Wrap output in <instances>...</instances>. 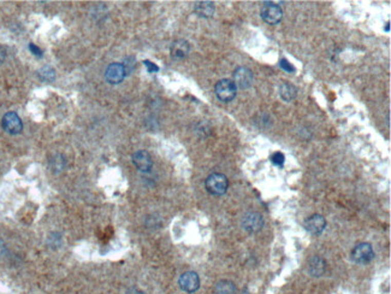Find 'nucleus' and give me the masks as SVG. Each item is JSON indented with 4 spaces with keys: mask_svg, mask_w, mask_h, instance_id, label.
<instances>
[{
    "mask_svg": "<svg viewBox=\"0 0 391 294\" xmlns=\"http://www.w3.org/2000/svg\"><path fill=\"white\" fill-rule=\"evenodd\" d=\"M143 64H144V66H146V68H147V71H148V72H158V71H159V66L156 65V64H154V63H152V62H150V61H144V62H143Z\"/></svg>",
    "mask_w": 391,
    "mask_h": 294,
    "instance_id": "412c9836",
    "label": "nucleus"
},
{
    "mask_svg": "<svg viewBox=\"0 0 391 294\" xmlns=\"http://www.w3.org/2000/svg\"><path fill=\"white\" fill-rule=\"evenodd\" d=\"M65 158L62 155H54L50 159V167L53 173H61L65 169Z\"/></svg>",
    "mask_w": 391,
    "mask_h": 294,
    "instance_id": "f3484780",
    "label": "nucleus"
},
{
    "mask_svg": "<svg viewBox=\"0 0 391 294\" xmlns=\"http://www.w3.org/2000/svg\"><path fill=\"white\" fill-rule=\"evenodd\" d=\"M253 72L247 66H238L234 71V81L235 86L239 89H248L253 85Z\"/></svg>",
    "mask_w": 391,
    "mask_h": 294,
    "instance_id": "39448f33",
    "label": "nucleus"
},
{
    "mask_svg": "<svg viewBox=\"0 0 391 294\" xmlns=\"http://www.w3.org/2000/svg\"><path fill=\"white\" fill-rule=\"evenodd\" d=\"M39 78H40L42 81H45V82L54 81V79H55L54 69L51 68V66H48V65L44 66V68H41L40 70H39Z\"/></svg>",
    "mask_w": 391,
    "mask_h": 294,
    "instance_id": "a211bd4d",
    "label": "nucleus"
},
{
    "mask_svg": "<svg viewBox=\"0 0 391 294\" xmlns=\"http://www.w3.org/2000/svg\"><path fill=\"white\" fill-rule=\"evenodd\" d=\"M214 92H216V96L220 101L229 103V101L235 99L236 94H237V87L235 86L232 80L223 79L217 82L216 87H214Z\"/></svg>",
    "mask_w": 391,
    "mask_h": 294,
    "instance_id": "f03ea898",
    "label": "nucleus"
},
{
    "mask_svg": "<svg viewBox=\"0 0 391 294\" xmlns=\"http://www.w3.org/2000/svg\"><path fill=\"white\" fill-rule=\"evenodd\" d=\"M29 50H30L31 53H33L34 56H36V57H39V58L42 57V51L36 46V45L29 44Z\"/></svg>",
    "mask_w": 391,
    "mask_h": 294,
    "instance_id": "4be33fe9",
    "label": "nucleus"
},
{
    "mask_svg": "<svg viewBox=\"0 0 391 294\" xmlns=\"http://www.w3.org/2000/svg\"><path fill=\"white\" fill-rule=\"evenodd\" d=\"M280 66H281L282 69L285 70V71H288V72H294V71H295V68H294V66H292V65L290 64V63H289V62L287 61V59H284V58H283V59H281Z\"/></svg>",
    "mask_w": 391,
    "mask_h": 294,
    "instance_id": "aec40b11",
    "label": "nucleus"
},
{
    "mask_svg": "<svg viewBox=\"0 0 391 294\" xmlns=\"http://www.w3.org/2000/svg\"><path fill=\"white\" fill-rule=\"evenodd\" d=\"M4 251H5V246H4V244H3L2 241H0V255H2L3 253H4Z\"/></svg>",
    "mask_w": 391,
    "mask_h": 294,
    "instance_id": "393cba45",
    "label": "nucleus"
},
{
    "mask_svg": "<svg viewBox=\"0 0 391 294\" xmlns=\"http://www.w3.org/2000/svg\"><path fill=\"white\" fill-rule=\"evenodd\" d=\"M189 51H190L189 43L187 40H183V39L174 41V43H172V45H171V48H170L172 58H175V59L185 58L189 54Z\"/></svg>",
    "mask_w": 391,
    "mask_h": 294,
    "instance_id": "f8f14e48",
    "label": "nucleus"
},
{
    "mask_svg": "<svg viewBox=\"0 0 391 294\" xmlns=\"http://www.w3.org/2000/svg\"><path fill=\"white\" fill-rule=\"evenodd\" d=\"M270 160L272 162V164L277 167H283V164L285 162V157L282 152H274L271 155Z\"/></svg>",
    "mask_w": 391,
    "mask_h": 294,
    "instance_id": "6ab92c4d",
    "label": "nucleus"
},
{
    "mask_svg": "<svg viewBox=\"0 0 391 294\" xmlns=\"http://www.w3.org/2000/svg\"><path fill=\"white\" fill-rule=\"evenodd\" d=\"M260 16L267 24L274 26V24L280 23L283 19V10L281 9L280 5L274 4L272 2H266L264 3Z\"/></svg>",
    "mask_w": 391,
    "mask_h": 294,
    "instance_id": "7ed1b4c3",
    "label": "nucleus"
},
{
    "mask_svg": "<svg viewBox=\"0 0 391 294\" xmlns=\"http://www.w3.org/2000/svg\"><path fill=\"white\" fill-rule=\"evenodd\" d=\"M326 227V219L322 215H312L305 220V228L312 235H320Z\"/></svg>",
    "mask_w": 391,
    "mask_h": 294,
    "instance_id": "9b49d317",
    "label": "nucleus"
},
{
    "mask_svg": "<svg viewBox=\"0 0 391 294\" xmlns=\"http://www.w3.org/2000/svg\"><path fill=\"white\" fill-rule=\"evenodd\" d=\"M133 163L134 166L137 168V170L141 171V173H150L153 167L152 157H151L148 152L144 151V150H140V151L134 153Z\"/></svg>",
    "mask_w": 391,
    "mask_h": 294,
    "instance_id": "9d476101",
    "label": "nucleus"
},
{
    "mask_svg": "<svg viewBox=\"0 0 391 294\" xmlns=\"http://www.w3.org/2000/svg\"><path fill=\"white\" fill-rule=\"evenodd\" d=\"M214 3L213 2H198L194 6V11L199 17H203V19H209L212 17L214 13Z\"/></svg>",
    "mask_w": 391,
    "mask_h": 294,
    "instance_id": "4468645a",
    "label": "nucleus"
},
{
    "mask_svg": "<svg viewBox=\"0 0 391 294\" xmlns=\"http://www.w3.org/2000/svg\"><path fill=\"white\" fill-rule=\"evenodd\" d=\"M178 285L181 289L187 293H194L199 289L200 287V278L196 272L187 271L181 275L178 280Z\"/></svg>",
    "mask_w": 391,
    "mask_h": 294,
    "instance_id": "1a4fd4ad",
    "label": "nucleus"
},
{
    "mask_svg": "<svg viewBox=\"0 0 391 294\" xmlns=\"http://www.w3.org/2000/svg\"><path fill=\"white\" fill-rule=\"evenodd\" d=\"M5 57H6V52L3 47H0V64H3L5 61Z\"/></svg>",
    "mask_w": 391,
    "mask_h": 294,
    "instance_id": "5701e85b",
    "label": "nucleus"
},
{
    "mask_svg": "<svg viewBox=\"0 0 391 294\" xmlns=\"http://www.w3.org/2000/svg\"><path fill=\"white\" fill-rule=\"evenodd\" d=\"M126 75V70L124 64L121 63H112L107 66L106 71H105V79L111 85H118L124 80Z\"/></svg>",
    "mask_w": 391,
    "mask_h": 294,
    "instance_id": "6e6552de",
    "label": "nucleus"
},
{
    "mask_svg": "<svg viewBox=\"0 0 391 294\" xmlns=\"http://www.w3.org/2000/svg\"><path fill=\"white\" fill-rule=\"evenodd\" d=\"M216 294H236V286L229 280H221L216 285Z\"/></svg>",
    "mask_w": 391,
    "mask_h": 294,
    "instance_id": "dca6fc26",
    "label": "nucleus"
},
{
    "mask_svg": "<svg viewBox=\"0 0 391 294\" xmlns=\"http://www.w3.org/2000/svg\"><path fill=\"white\" fill-rule=\"evenodd\" d=\"M206 190L212 195H223L228 191L229 180L223 174L214 173L206 178Z\"/></svg>",
    "mask_w": 391,
    "mask_h": 294,
    "instance_id": "f257e3e1",
    "label": "nucleus"
},
{
    "mask_svg": "<svg viewBox=\"0 0 391 294\" xmlns=\"http://www.w3.org/2000/svg\"><path fill=\"white\" fill-rule=\"evenodd\" d=\"M243 294H249V293H248V290H247V289H245V292H243Z\"/></svg>",
    "mask_w": 391,
    "mask_h": 294,
    "instance_id": "a878e982",
    "label": "nucleus"
},
{
    "mask_svg": "<svg viewBox=\"0 0 391 294\" xmlns=\"http://www.w3.org/2000/svg\"><path fill=\"white\" fill-rule=\"evenodd\" d=\"M375 258V252L371 244L368 243H360L353 248L351 251V260L355 263L359 264H367Z\"/></svg>",
    "mask_w": 391,
    "mask_h": 294,
    "instance_id": "20e7f679",
    "label": "nucleus"
},
{
    "mask_svg": "<svg viewBox=\"0 0 391 294\" xmlns=\"http://www.w3.org/2000/svg\"><path fill=\"white\" fill-rule=\"evenodd\" d=\"M326 269V263L323 258L318 257V255H314V257L311 258L308 262V271L309 274L314 278H319L322 276L324 272H325Z\"/></svg>",
    "mask_w": 391,
    "mask_h": 294,
    "instance_id": "ddd939ff",
    "label": "nucleus"
},
{
    "mask_svg": "<svg viewBox=\"0 0 391 294\" xmlns=\"http://www.w3.org/2000/svg\"><path fill=\"white\" fill-rule=\"evenodd\" d=\"M126 294H144V293L141 292V290H139V289H132V290H129V292Z\"/></svg>",
    "mask_w": 391,
    "mask_h": 294,
    "instance_id": "b1692460",
    "label": "nucleus"
},
{
    "mask_svg": "<svg viewBox=\"0 0 391 294\" xmlns=\"http://www.w3.org/2000/svg\"><path fill=\"white\" fill-rule=\"evenodd\" d=\"M2 125L6 133L11 135H17L23 131V123L16 113H8L2 120Z\"/></svg>",
    "mask_w": 391,
    "mask_h": 294,
    "instance_id": "423d86ee",
    "label": "nucleus"
},
{
    "mask_svg": "<svg viewBox=\"0 0 391 294\" xmlns=\"http://www.w3.org/2000/svg\"><path fill=\"white\" fill-rule=\"evenodd\" d=\"M242 227L251 234L258 233L264 227V217L259 212H248L242 218Z\"/></svg>",
    "mask_w": 391,
    "mask_h": 294,
    "instance_id": "0eeeda50",
    "label": "nucleus"
},
{
    "mask_svg": "<svg viewBox=\"0 0 391 294\" xmlns=\"http://www.w3.org/2000/svg\"><path fill=\"white\" fill-rule=\"evenodd\" d=\"M280 96L284 101L294 100L297 96V88L289 82H283L280 86Z\"/></svg>",
    "mask_w": 391,
    "mask_h": 294,
    "instance_id": "2eb2a0df",
    "label": "nucleus"
}]
</instances>
